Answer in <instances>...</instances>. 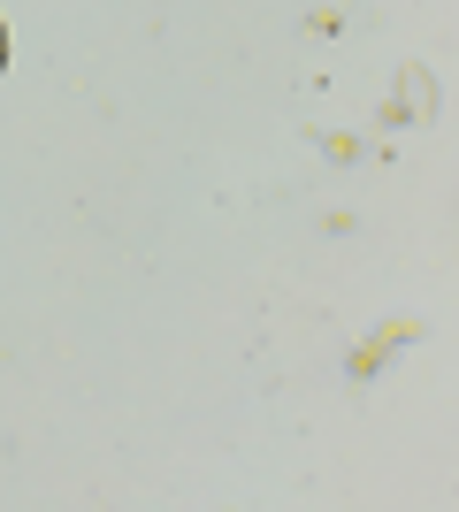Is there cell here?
Returning a JSON list of instances; mask_svg holds the SVG:
<instances>
[{
	"label": "cell",
	"mask_w": 459,
	"mask_h": 512,
	"mask_svg": "<svg viewBox=\"0 0 459 512\" xmlns=\"http://www.w3.org/2000/svg\"><path fill=\"white\" fill-rule=\"evenodd\" d=\"M0 62H8V31H0Z\"/></svg>",
	"instance_id": "6da1fadb"
}]
</instances>
